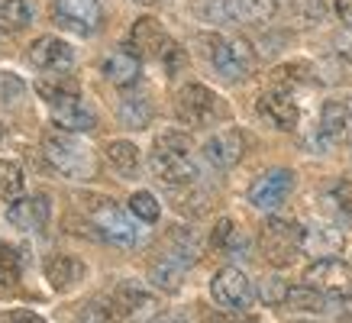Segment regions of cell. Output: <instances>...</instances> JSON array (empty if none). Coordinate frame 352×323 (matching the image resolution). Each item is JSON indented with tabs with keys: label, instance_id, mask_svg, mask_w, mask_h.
Here are the masks:
<instances>
[{
	"label": "cell",
	"instance_id": "1",
	"mask_svg": "<svg viewBox=\"0 0 352 323\" xmlns=\"http://www.w3.org/2000/svg\"><path fill=\"white\" fill-rule=\"evenodd\" d=\"M43 155L49 159V165H52L55 172L65 175V178H75V181H87L97 172L94 152L87 149L75 133H68V129H58V126L45 129Z\"/></svg>",
	"mask_w": 352,
	"mask_h": 323
},
{
	"label": "cell",
	"instance_id": "2",
	"mask_svg": "<svg viewBox=\"0 0 352 323\" xmlns=\"http://www.w3.org/2000/svg\"><path fill=\"white\" fill-rule=\"evenodd\" d=\"M191 152V142L182 133H165L155 140V149L149 155V168L152 175L165 181L168 188H188V184L197 181V165L188 155Z\"/></svg>",
	"mask_w": 352,
	"mask_h": 323
},
{
	"label": "cell",
	"instance_id": "3",
	"mask_svg": "<svg viewBox=\"0 0 352 323\" xmlns=\"http://www.w3.org/2000/svg\"><path fill=\"white\" fill-rule=\"evenodd\" d=\"M197 45H204V55L210 58V65L226 81H239L256 68V49L243 36L239 39H223L217 32H207V36H197Z\"/></svg>",
	"mask_w": 352,
	"mask_h": 323
},
{
	"label": "cell",
	"instance_id": "4",
	"mask_svg": "<svg viewBox=\"0 0 352 323\" xmlns=\"http://www.w3.org/2000/svg\"><path fill=\"white\" fill-rule=\"evenodd\" d=\"M129 43L136 49L139 58H155V62H165V68L171 71H178L184 62V52L178 49V43L171 39L165 26H162L155 16H139L133 23V30H129Z\"/></svg>",
	"mask_w": 352,
	"mask_h": 323
},
{
	"label": "cell",
	"instance_id": "5",
	"mask_svg": "<svg viewBox=\"0 0 352 323\" xmlns=\"http://www.w3.org/2000/svg\"><path fill=\"white\" fill-rule=\"evenodd\" d=\"M81 210L87 214V220L94 223V230H100V236L117 243V246H136L139 243V226L129 220V214H123L110 197L100 194H85L81 197Z\"/></svg>",
	"mask_w": 352,
	"mask_h": 323
},
{
	"label": "cell",
	"instance_id": "6",
	"mask_svg": "<svg viewBox=\"0 0 352 323\" xmlns=\"http://www.w3.org/2000/svg\"><path fill=\"white\" fill-rule=\"evenodd\" d=\"M258 249H262L265 262H272L275 269H285V265H291V262L298 258L300 249H304V226L272 216V220L262 223Z\"/></svg>",
	"mask_w": 352,
	"mask_h": 323
},
{
	"label": "cell",
	"instance_id": "7",
	"mask_svg": "<svg viewBox=\"0 0 352 323\" xmlns=\"http://www.w3.org/2000/svg\"><path fill=\"white\" fill-rule=\"evenodd\" d=\"M175 110H178V120L188 123V126H210L223 117V104L220 97L204 85H184L178 94H175Z\"/></svg>",
	"mask_w": 352,
	"mask_h": 323
},
{
	"label": "cell",
	"instance_id": "8",
	"mask_svg": "<svg viewBox=\"0 0 352 323\" xmlns=\"http://www.w3.org/2000/svg\"><path fill=\"white\" fill-rule=\"evenodd\" d=\"M52 16L65 30L78 32V36H91L104 23V7H100V0H52Z\"/></svg>",
	"mask_w": 352,
	"mask_h": 323
},
{
	"label": "cell",
	"instance_id": "9",
	"mask_svg": "<svg viewBox=\"0 0 352 323\" xmlns=\"http://www.w3.org/2000/svg\"><path fill=\"white\" fill-rule=\"evenodd\" d=\"M304 285L317 288L320 294H336L349 298L352 294V269L340 258H317L314 265L304 269Z\"/></svg>",
	"mask_w": 352,
	"mask_h": 323
},
{
	"label": "cell",
	"instance_id": "10",
	"mask_svg": "<svg viewBox=\"0 0 352 323\" xmlns=\"http://www.w3.org/2000/svg\"><path fill=\"white\" fill-rule=\"evenodd\" d=\"M210 294H214L217 304H223L226 311H245L256 298L252 281L245 278V271L236 269V265H226V269L217 271L214 281H210Z\"/></svg>",
	"mask_w": 352,
	"mask_h": 323
},
{
	"label": "cell",
	"instance_id": "11",
	"mask_svg": "<svg viewBox=\"0 0 352 323\" xmlns=\"http://www.w3.org/2000/svg\"><path fill=\"white\" fill-rule=\"evenodd\" d=\"M294 191V172L288 168H272V172L258 175L252 188H249V204L258 210H275L288 201V194Z\"/></svg>",
	"mask_w": 352,
	"mask_h": 323
},
{
	"label": "cell",
	"instance_id": "12",
	"mask_svg": "<svg viewBox=\"0 0 352 323\" xmlns=\"http://www.w3.org/2000/svg\"><path fill=\"white\" fill-rule=\"evenodd\" d=\"M32 68H39L45 75H65L72 65H75V52H72V45L58 39V36H39L36 43L30 45V52H26Z\"/></svg>",
	"mask_w": 352,
	"mask_h": 323
},
{
	"label": "cell",
	"instance_id": "13",
	"mask_svg": "<svg viewBox=\"0 0 352 323\" xmlns=\"http://www.w3.org/2000/svg\"><path fill=\"white\" fill-rule=\"evenodd\" d=\"M113 313L126 317L133 323H146L149 317L159 313V298L149 294L142 285H133V281H123L117 291H113Z\"/></svg>",
	"mask_w": 352,
	"mask_h": 323
},
{
	"label": "cell",
	"instance_id": "14",
	"mask_svg": "<svg viewBox=\"0 0 352 323\" xmlns=\"http://www.w3.org/2000/svg\"><path fill=\"white\" fill-rule=\"evenodd\" d=\"M49 216H52V207H49L45 194H30L7 207V220L23 233H43L49 226Z\"/></svg>",
	"mask_w": 352,
	"mask_h": 323
},
{
	"label": "cell",
	"instance_id": "15",
	"mask_svg": "<svg viewBox=\"0 0 352 323\" xmlns=\"http://www.w3.org/2000/svg\"><path fill=\"white\" fill-rule=\"evenodd\" d=\"M320 133L327 140L340 142V146H352V94L327 100L320 110Z\"/></svg>",
	"mask_w": 352,
	"mask_h": 323
},
{
	"label": "cell",
	"instance_id": "16",
	"mask_svg": "<svg viewBox=\"0 0 352 323\" xmlns=\"http://www.w3.org/2000/svg\"><path fill=\"white\" fill-rule=\"evenodd\" d=\"M52 117L58 123V129H68V133H91L97 126L94 107L81 94L62 97L58 104H52Z\"/></svg>",
	"mask_w": 352,
	"mask_h": 323
},
{
	"label": "cell",
	"instance_id": "17",
	"mask_svg": "<svg viewBox=\"0 0 352 323\" xmlns=\"http://www.w3.org/2000/svg\"><path fill=\"white\" fill-rule=\"evenodd\" d=\"M204 155L214 162L217 168H233L245 155V136L239 129H220L204 142Z\"/></svg>",
	"mask_w": 352,
	"mask_h": 323
},
{
	"label": "cell",
	"instance_id": "18",
	"mask_svg": "<svg viewBox=\"0 0 352 323\" xmlns=\"http://www.w3.org/2000/svg\"><path fill=\"white\" fill-rule=\"evenodd\" d=\"M258 117L268 120L275 129H294L300 120V110L291 94H285V91H268V94L258 97Z\"/></svg>",
	"mask_w": 352,
	"mask_h": 323
},
{
	"label": "cell",
	"instance_id": "19",
	"mask_svg": "<svg viewBox=\"0 0 352 323\" xmlns=\"http://www.w3.org/2000/svg\"><path fill=\"white\" fill-rule=\"evenodd\" d=\"M188 265H191V258L182 256L178 249H168V252H162V256L149 265V278H152V285L162 291H178Z\"/></svg>",
	"mask_w": 352,
	"mask_h": 323
},
{
	"label": "cell",
	"instance_id": "20",
	"mask_svg": "<svg viewBox=\"0 0 352 323\" xmlns=\"http://www.w3.org/2000/svg\"><path fill=\"white\" fill-rule=\"evenodd\" d=\"M104 78L117 87H133L139 81V55L129 49H117L104 58Z\"/></svg>",
	"mask_w": 352,
	"mask_h": 323
},
{
	"label": "cell",
	"instance_id": "21",
	"mask_svg": "<svg viewBox=\"0 0 352 323\" xmlns=\"http://www.w3.org/2000/svg\"><path fill=\"white\" fill-rule=\"evenodd\" d=\"M81 275H85V265L75 256H62L58 252V256L45 258V278H49V285L55 291H68L75 281H81Z\"/></svg>",
	"mask_w": 352,
	"mask_h": 323
},
{
	"label": "cell",
	"instance_id": "22",
	"mask_svg": "<svg viewBox=\"0 0 352 323\" xmlns=\"http://www.w3.org/2000/svg\"><path fill=\"white\" fill-rule=\"evenodd\" d=\"M191 13L201 23H214V26H230L239 20L236 0H191Z\"/></svg>",
	"mask_w": 352,
	"mask_h": 323
},
{
	"label": "cell",
	"instance_id": "23",
	"mask_svg": "<svg viewBox=\"0 0 352 323\" xmlns=\"http://www.w3.org/2000/svg\"><path fill=\"white\" fill-rule=\"evenodd\" d=\"M120 123L126 129H146L152 120V104L146 94H123L120 100V110H117Z\"/></svg>",
	"mask_w": 352,
	"mask_h": 323
},
{
	"label": "cell",
	"instance_id": "24",
	"mask_svg": "<svg viewBox=\"0 0 352 323\" xmlns=\"http://www.w3.org/2000/svg\"><path fill=\"white\" fill-rule=\"evenodd\" d=\"M107 162L123 178H133V175L139 172V149L126 140H113L107 146Z\"/></svg>",
	"mask_w": 352,
	"mask_h": 323
},
{
	"label": "cell",
	"instance_id": "25",
	"mask_svg": "<svg viewBox=\"0 0 352 323\" xmlns=\"http://www.w3.org/2000/svg\"><path fill=\"white\" fill-rule=\"evenodd\" d=\"M23 188H26V175H23V168L16 165V162L0 159V201H7V204L20 201Z\"/></svg>",
	"mask_w": 352,
	"mask_h": 323
},
{
	"label": "cell",
	"instance_id": "26",
	"mask_svg": "<svg viewBox=\"0 0 352 323\" xmlns=\"http://www.w3.org/2000/svg\"><path fill=\"white\" fill-rule=\"evenodd\" d=\"M36 91H39V97H43V100H49V107H52V104H58L62 97L81 94V91H78V81H75V78H68V75L39 78V81H36Z\"/></svg>",
	"mask_w": 352,
	"mask_h": 323
},
{
	"label": "cell",
	"instance_id": "27",
	"mask_svg": "<svg viewBox=\"0 0 352 323\" xmlns=\"http://www.w3.org/2000/svg\"><path fill=\"white\" fill-rule=\"evenodd\" d=\"M342 246V236L333 226H317V230H304V249L314 256H333Z\"/></svg>",
	"mask_w": 352,
	"mask_h": 323
},
{
	"label": "cell",
	"instance_id": "28",
	"mask_svg": "<svg viewBox=\"0 0 352 323\" xmlns=\"http://www.w3.org/2000/svg\"><path fill=\"white\" fill-rule=\"evenodd\" d=\"M32 20V7L26 0H0V30L16 32Z\"/></svg>",
	"mask_w": 352,
	"mask_h": 323
},
{
	"label": "cell",
	"instance_id": "29",
	"mask_svg": "<svg viewBox=\"0 0 352 323\" xmlns=\"http://www.w3.org/2000/svg\"><path fill=\"white\" fill-rule=\"evenodd\" d=\"M285 304L298 307V311H307V313H323L327 311V294H320V291L310 288V285H300V288L288 291V301Z\"/></svg>",
	"mask_w": 352,
	"mask_h": 323
},
{
	"label": "cell",
	"instance_id": "30",
	"mask_svg": "<svg viewBox=\"0 0 352 323\" xmlns=\"http://www.w3.org/2000/svg\"><path fill=\"white\" fill-rule=\"evenodd\" d=\"M129 214L136 216V220H142V223H155L162 216V207H159V201H155V194L136 191L129 197Z\"/></svg>",
	"mask_w": 352,
	"mask_h": 323
},
{
	"label": "cell",
	"instance_id": "31",
	"mask_svg": "<svg viewBox=\"0 0 352 323\" xmlns=\"http://www.w3.org/2000/svg\"><path fill=\"white\" fill-rule=\"evenodd\" d=\"M210 246L220 249V252H233L236 246H243V236H239V230H236L233 220H220L214 226V233H210Z\"/></svg>",
	"mask_w": 352,
	"mask_h": 323
},
{
	"label": "cell",
	"instance_id": "32",
	"mask_svg": "<svg viewBox=\"0 0 352 323\" xmlns=\"http://www.w3.org/2000/svg\"><path fill=\"white\" fill-rule=\"evenodd\" d=\"M239 7V16L243 20H252V23H262V20H272L278 10V0H236Z\"/></svg>",
	"mask_w": 352,
	"mask_h": 323
},
{
	"label": "cell",
	"instance_id": "33",
	"mask_svg": "<svg viewBox=\"0 0 352 323\" xmlns=\"http://www.w3.org/2000/svg\"><path fill=\"white\" fill-rule=\"evenodd\" d=\"M16 278H20V256L13 246L0 243V285H13Z\"/></svg>",
	"mask_w": 352,
	"mask_h": 323
},
{
	"label": "cell",
	"instance_id": "34",
	"mask_svg": "<svg viewBox=\"0 0 352 323\" xmlns=\"http://www.w3.org/2000/svg\"><path fill=\"white\" fill-rule=\"evenodd\" d=\"M307 75H310V65L291 62V65H278L272 71V81L275 85H300V81H307Z\"/></svg>",
	"mask_w": 352,
	"mask_h": 323
},
{
	"label": "cell",
	"instance_id": "35",
	"mask_svg": "<svg viewBox=\"0 0 352 323\" xmlns=\"http://www.w3.org/2000/svg\"><path fill=\"white\" fill-rule=\"evenodd\" d=\"M288 291L291 288L281 278H265L262 281V288H258V298H262L265 304H272V307H278V304L288 301Z\"/></svg>",
	"mask_w": 352,
	"mask_h": 323
},
{
	"label": "cell",
	"instance_id": "36",
	"mask_svg": "<svg viewBox=\"0 0 352 323\" xmlns=\"http://www.w3.org/2000/svg\"><path fill=\"white\" fill-rule=\"evenodd\" d=\"M294 10H298V16H304V20H323L327 16V0H294Z\"/></svg>",
	"mask_w": 352,
	"mask_h": 323
},
{
	"label": "cell",
	"instance_id": "37",
	"mask_svg": "<svg viewBox=\"0 0 352 323\" xmlns=\"http://www.w3.org/2000/svg\"><path fill=\"white\" fill-rule=\"evenodd\" d=\"M81 323H113V311L100 307V304H91L85 311V317H81Z\"/></svg>",
	"mask_w": 352,
	"mask_h": 323
},
{
	"label": "cell",
	"instance_id": "38",
	"mask_svg": "<svg viewBox=\"0 0 352 323\" xmlns=\"http://www.w3.org/2000/svg\"><path fill=\"white\" fill-rule=\"evenodd\" d=\"M333 49L342 55V58H349L352 62V30H340L333 36Z\"/></svg>",
	"mask_w": 352,
	"mask_h": 323
},
{
	"label": "cell",
	"instance_id": "39",
	"mask_svg": "<svg viewBox=\"0 0 352 323\" xmlns=\"http://www.w3.org/2000/svg\"><path fill=\"white\" fill-rule=\"evenodd\" d=\"M336 204H340L342 210L352 216V184L349 181H340V184H336Z\"/></svg>",
	"mask_w": 352,
	"mask_h": 323
},
{
	"label": "cell",
	"instance_id": "40",
	"mask_svg": "<svg viewBox=\"0 0 352 323\" xmlns=\"http://www.w3.org/2000/svg\"><path fill=\"white\" fill-rule=\"evenodd\" d=\"M336 16L346 23V30H352V0H336Z\"/></svg>",
	"mask_w": 352,
	"mask_h": 323
},
{
	"label": "cell",
	"instance_id": "41",
	"mask_svg": "<svg viewBox=\"0 0 352 323\" xmlns=\"http://www.w3.org/2000/svg\"><path fill=\"white\" fill-rule=\"evenodd\" d=\"M10 323H45V320L39 317V313H32V311H13Z\"/></svg>",
	"mask_w": 352,
	"mask_h": 323
},
{
	"label": "cell",
	"instance_id": "42",
	"mask_svg": "<svg viewBox=\"0 0 352 323\" xmlns=\"http://www.w3.org/2000/svg\"><path fill=\"white\" fill-rule=\"evenodd\" d=\"M136 3H146V7H152V3H159V0H136Z\"/></svg>",
	"mask_w": 352,
	"mask_h": 323
},
{
	"label": "cell",
	"instance_id": "43",
	"mask_svg": "<svg viewBox=\"0 0 352 323\" xmlns=\"http://www.w3.org/2000/svg\"><path fill=\"white\" fill-rule=\"evenodd\" d=\"M0 140H3V126H0Z\"/></svg>",
	"mask_w": 352,
	"mask_h": 323
},
{
	"label": "cell",
	"instance_id": "44",
	"mask_svg": "<svg viewBox=\"0 0 352 323\" xmlns=\"http://www.w3.org/2000/svg\"><path fill=\"white\" fill-rule=\"evenodd\" d=\"M168 323H182V320H168Z\"/></svg>",
	"mask_w": 352,
	"mask_h": 323
}]
</instances>
